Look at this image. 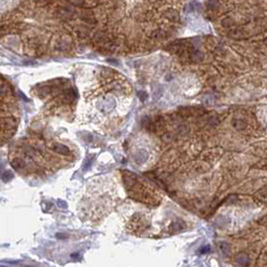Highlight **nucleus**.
I'll return each mask as SVG.
<instances>
[{"instance_id": "obj_12", "label": "nucleus", "mask_w": 267, "mask_h": 267, "mask_svg": "<svg viewBox=\"0 0 267 267\" xmlns=\"http://www.w3.org/2000/svg\"><path fill=\"white\" fill-rule=\"evenodd\" d=\"M92 158H93V157H92ZM92 158H87V159H86V161H85V163H84V165H83L84 169H87V168L90 167L91 163L93 162V159H92Z\"/></svg>"}, {"instance_id": "obj_8", "label": "nucleus", "mask_w": 267, "mask_h": 267, "mask_svg": "<svg viewBox=\"0 0 267 267\" xmlns=\"http://www.w3.org/2000/svg\"><path fill=\"white\" fill-rule=\"evenodd\" d=\"M209 251H210V246L209 245H204V246L201 247L199 250H198V252L201 253V254H205V253L209 252Z\"/></svg>"}, {"instance_id": "obj_11", "label": "nucleus", "mask_w": 267, "mask_h": 267, "mask_svg": "<svg viewBox=\"0 0 267 267\" xmlns=\"http://www.w3.org/2000/svg\"><path fill=\"white\" fill-rule=\"evenodd\" d=\"M69 1L75 6H82V4L84 3V0H69Z\"/></svg>"}, {"instance_id": "obj_6", "label": "nucleus", "mask_w": 267, "mask_h": 267, "mask_svg": "<svg viewBox=\"0 0 267 267\" xmlns=\"http://www.w3.org/2000/svg\"><path fill=\"white\" fill-rule=\"evenodd\" d=\"M1 178L4 182H9V181L13 178V173L10 172V171H5V172L1 175Z\"/></svg>"}, {"instance_id": "obj_2", "label": "nucleus", "mask_w": 267, "mask_h": 267, "mask_svg": "<svg viewBox=\"0 0 267 267\" xmlns=\"http://www.w3.org/2000/svg\"><path fill=\"white\" fill-rule=\"evenodd\" d=\"M52 148L55 151H57V153H61V154H65V156H67V154L70 153L69 148L67 147H65L64 144H54Z\"/></svg>"}, {"instance_id": "obj_9", "label": "nucleus", "mask_w": 267, "mask_h": 267, "mask_svg": "<svg viewBox=\"0 0 267 267\" xmlns=\"http://www.w3.org/2000/svg\"><path fill=\"white\" fill-rule=\"evenodd\" d=\"M57 203H58V206L61 208V209H67V202H64V200L58 199Z\"/></svg>"}, {"instance_id": "obj_3", "label": "nucleus", "mask_w": 267, "mask_h": 267, "mask_svg": "<svg viewBox=\"0 0 267 267\" xmlns=\"http://www.w3.org/2000/svg\"><path fill=\"white\" fill-rule=\"evenodd\" d=\"M166 16H167V18L172 22H176L177 20L179 19V14H178V12L175 11V10H172V9L168 10L166 12Z\"/></svg>"}, {"instance_id": "obj_7", "label": "nucleus", "mask_w": 267, "mask_h": 267, "mask_svg": "<svg viewBox=\"0 0 267 267\" xmlns=\"http://www.w3.org/2000/svg\"><path fill=\"white\" fill-rule=\"evenodd\" d=\"M236 261L239 263V264H246L247 262V257L245 254H239L236 257Z\"/></svg>"}, {"instance_id": "obj_10", "label": "nucleus", "mask_w": 267, "mask_h": 267, "mask_svg": "<svg viewBox=\"0 0 267 267\" xmlns=\"http://www.w3.org/2000/svg\"><path fill=\"white\" fill-rule=\"evenodd\" d=\"M221 249H222V251H223V252L227 253V252H229L230 247H229V245H227V243L223 242V243H221Z\"/></svg>"}, {"instance_id": "obj_4", "label": "nucleus", "mask_w": 267, "mask_h": 267, "mask_svg": "<svg viewBox=\"0 0 267 267\" xmlns=\"http://www.w3.org/2000/svg\"><path fill=\"white\" fill-rule=\"evenodd\" d=\"M222 25L225 28H232L233 26L235 25V21H233V20L230 17H227V18H225L222 21Z\"/></svg>"}, {"instance_id": "obj_5", "label": "nucleus", "mask_w": 267, "mask_h": 267, "mask_svg": "<svg viewBox=\"0 0 267 267\" xmlns=\"http://www.w3.org/2000/svg\"><path fill=\"white\" fill-rule=\"evenodd\" d=\"M11 165L14 167L15 169H20V168L23 167V165H24V162H23L21 159H19V158H15V159L12 160Z\"/></svg>"}, {"instance_id": "obj_1", "label": "nucleus", "mask_w": 267, "mask_h": 267, "mask_svg": "<svg viewBox=\"0 0 267 267\" xmlns=\"http://www.w3.org/2000/svg\"><path fill=\"white\" fill-rule=\"evenodd\" d=\"M83 19L84 21L89 25H94L96 23V19L94 17V13L91 9H86L83 12Z\"/></svg>"}]
</instances>
